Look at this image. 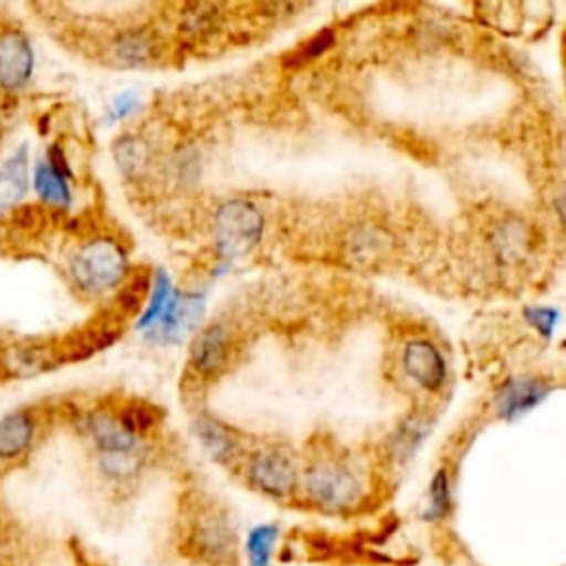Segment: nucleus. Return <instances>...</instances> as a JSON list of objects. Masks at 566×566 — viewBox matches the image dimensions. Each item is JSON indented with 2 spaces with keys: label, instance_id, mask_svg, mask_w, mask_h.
<instances>
[{
  "label": "nucleus",
  "instance_id": "nucleus-1",
  "mask_svg": "<svg viewBox=\"0 0 566 566\" xmlns=\"http://www.w3.org/2000/svg\"><path fill=\"white\" fill-rule=\"evenodd\" d=\"M263 228V214L252 201L239 197L223 201L212 217L217 259L228 263L245 254L259 243Z\"/></svg>",
  "mask_w": 566,
  "mask_h": 566
},
{
  "label": "nucleus",
  "instance_id": "nucleus-2",
  "mask_svg": "<svg viewBox=\"0 0 566 566\" xmlns=\"http://www.w3.org/2000/svg\"><path fill=\"white\" fill-rule=\"evenodd\" d=\"M126 252L113 239H93L71 259V279L86 294H102L126 279Z\"/></svg>",
  "mask_w": 566,
  "mask_h": 566
},
{
  "label": "nucleus",
  "instance_id": "nucleus-3",
  "mask_svg": "<svg viewBox=\"0 0 566 566\" xmlns=\"http://www.w3.org/2000/svg\"><path fill=\"white\" fill-rule=\"evenodd\" d=\"M303 489L316 506L332 513L354 509L363 491L356 473L334 460H321L310 464L303 475Z\"/></svg>",
  "mask_w": 566,
  "mask_h": 566
},
{
  "label": "nucleus",
  "instance_id": "nucleus-4",
  "mask_svg": "<svg viewBox=\"0 0 566 566\" xmlns=\"http://www.w3.org/2000/svg\"><path fill=\"white\" fill-rule=\"evenodd\" d=\"M245 475H248V482L256 491H261L263 495H270V497H279V500L292 495L296 489V480H298L294 462L276 449L254 451L248 458Z\"/></svg>",
  "mask_w": 566,
  "mask_h": 566
},
{
  "label": "nucleus",
  "instance_id": "nucleus-5",
  "mask_svg": "<svg viewBox=\"0 0 566 566\" xmlns=\"http://www.w3.org/2000/svg\"><path fill=\"white\" fill-rule=\"evenodd\" d=\"M206 310V296L201 292H175L164 316L150 329L153 336L161 343H179L190 336Z\"/></svg>",
  "mask_w": 566,
  "mask_h": 566
},
{
  "label": "nucleus",
  "instance_id": "nucleus-6",
  "mask_svg": "<svg viewBox=\"0 0 566 566\" xmlns=\"http://www.w3.org/2000/svg\"><path fill=\"white\" fill-rule=\"evenodd\" d=\"M35 66V55L29 38L22 31L9 29L0 33V91L15 93L27 86Z\"/></svg>",
  "mask_w": 566,
  "mask_h": 566
},
{
  "label": "nucleus",
  "instance_id": "nucleus-7",
  "mask_svg": "<svg viewBox=\"0 0 566 566\" xmlns=\"http://www.w3.org/2000/svg\"><path fill=\"white\" fill-rule=\"evenodd\" d=\"M192 551L208 562H226L234 555V528L223 513L206 511L197 517L190 533Z\"/></svg>",
  "mask_w": 566,
  "mask_h": 566
},
{
  "label": "nucleus",
  "instance_id": "nucleus-8",
  "mask_svg": "<svg viewBox=\"0 0 566 566\" xmlns=\"http://www.w3.org/2000/svg\"><path fill=\"white\" fill-rule=\"evenodd\" d=\"M402 369L424 391H438L447 380V360L427 338H416L405 345Z\"/></svg>",
  "mask_w": 566,
  "mask_h": 566
},
{
  "label": "nucleus",
  "instance_id": "nucleus-9",
  "mask_svg": "<svg viewBox=\"0 0 566 566\" xmlns=\"http://www.w3.org/2000/svg\"><path fill=\"white\" fill-rule=\"evenodd\" d=\"M71 168L60 146H51L46 157H42L33 170V186L38 197L55 208H66L71 203Z\"/></svg>",
  "mask_w": 566,
  "mask_h": 566
},
{
  "label": "nucleus",
  "instance_id": "nucleus-10",
  "mask_svg": "<svg viewBox=\"0 0 566 566\" xmlns=\"http://www.w3.org/2000/svg\"><path fill=\"white\" fill-rule=\"evenodd\" d=\"M232 332L226 323H212L203 327L190 345V365L199 376L219 374L230 360Z\"/></svg>",
  "mask_w": 566,
  "mask_h": 566
},
{
  "label": "nucleus",
  "instance_id": "nucleus-11",
  "mask_svg": "<svg viewBox=\"0 0 566 566\" xmlns=\"http://www.w3.org/2000/svg\"><path fill=\"white\" fill-rule=\"evenodd\" d=\"M106 55L115 66L139 69L148 66L159 55L157 35L144 27H130L115 33L106 44Z\"/></svg>",
  "mask_w": 566,
  "mask_h": 566
},
{
  "label": "nucleus",
  "instance_id": "nucleus-12",
  "mask_svg": "<svg viewBox=\"0 0 566 566\" xmlns=\"http://www.w3.org/2000/svg\"><path fill=\"white\" fill-rule=\"evenodd\" d=\"M551 391V385L537 376L509 378L495 391V411L504 420H515L537 407Z\"/></svg>",
  "mask_w": 566,
  "mask_h": 566
},
{
  "label": "nucleus",
  "instance_id": "nucleus-13",
  "mask_svg": "<svg viewBox=\"0 0 566 566\" xmlns=\"http://www.w3.org/2000/svg\"><path fill=\"white\" fill-rule=\"evenodd\" d=\"M86 431L93 438V442L99 447L102 453H115V451H137L139 442L137 436L130 433L117 416L97 411L86 418Z\"/></svg>",
  "mask_w": 566,
  "mask_h": 566
},
{
  "label": "nucleus",
  "instance_id": "nucleus-14",
  "mask_svg": "<svg viewBox=\"0 0 566 566\" xmlns=\"http://www.w3.org/2000/svg\"><path fill=\"white\" fill-rule=\"evenodd\" d=\"M57 363V352H53L49 345L40 343H20L11 345L2 354V367L9 376H33L42 374Z\"/></svg>",
  "mask_w": 566,
  "mask_h": 566
},
{
  "label": "nucleus",
  "instance_id": "nucleus-15",
  "mask_svg": "<svg viewBox=\"0 0 566 566\" xmlns=\"http://www.w3.org/2000/svg\"><path fill=\"white\" fill-rule=\"evenodd\" d=\"M192 431L203 447V451L214 460V462H230L239 453V440L237 436L217 418L212 416H199L192 422Z\"/></svg>",
  "mask_w": 566,
  "mask_h": 566
},
{
  "label": "nucleus",
  "instance_id": "nucleus-16",
  "mask_svg": "<svg viewBox=\"0 0 566 566\" xmlns=\"http://www.w3.org/2000/svg\"><path fill=\"white\" fill-rule=\"evenodd\" d=\"M35 436V420L31 411L18 409L0 418V460L22 455Z\"/></svg>",
  "mask_w": 566,
  "mask_h": 566
},
{
  "label": "nucleus",
  "instance_id": "nucleus-17",
  "mask_svg": "<svg viewBox=\"0 0 566 566\" xmlns=\"http://www.w3.org/2000/svg\"><path fill=\"white\" fill-rule=\"evenodd\" d=\"M29 150H15L0 166V212L15 208L29 190Z\"/></svg>",
  "mask_w": 566,
  "mask_h": 566
},
{
  "label": "nucleus",
  "instance_id": "nucleus-18",
  "mask_svg": "<svg viewBox=\"0 0 566 566\" xmlns=\"http://www.w3.org/2000/svg\"><path fill=\"white\" fill-rule=\"evenodd\" d=\"M113 157L122 175L128 179H142L150 166V150L144 139L135 135H124L113 144Z\"/></svg>",
  "mask_w": 566,
  "mask_h": 566
},
{
  "label": "nucleus",
  "instance_id": "nucleus-19",
  "mask_svg": "<svg viewBox=\"0 0 566 566\" xmlns=\"http://www.w3.org/2000/svg\"><path fill=\"white\" fill-rule=\"evenodd\" d=\"M221 20V7L217 4H186L179 11V29L195 40H203L217 33Z\"/></svg>",
  "mask_w": 566,
  "mask_h": 566
},
{
  "label": "nucleus",
  "instance_id": "nucleus-20",
  "mask_svg": "<svg viewBox=\"0 0 566 566\" xmlns=\"http://www.w3.org/2000/svg\"><path fill=\"white\" fill-rule=\"evenodd\" d=\"M150 283L153 285L148 290V305H146L144 314L137 321L139 329H153L159 323V318L164 316V312H166V307H168V303H170V298L175 294L172 283H170V279H168V274L164 270H159L155 281H150Z\"/></svg>",
  "mask_w": 566,
  "mask_h": 566
},
{
  "label": "nucleus",
  "instance_id": "nucleus-21",
  "mask_svg": "<svg viewBox=\"0 0 566 566\" xmlns=\"http://www.w3.org/2000/svg\"><path fill=\"white\" fill-rule=\"evenodd\" d=\"M276 539H279V526L276 524L254 526L245 537L248 566H270Z\"/></svg>",
  "mask_w": 566,
  "mask_h": 566
},
{
  "label": "nucleus",
  "instance_id": "nucleus-22",
  "mask_svg": "<svg viewBox=\"0 0 566 566\" xmlns=\"http://www.w3.org/2000/svg\"><path fill=\"white\" fill-rule=\"evenodd\" d=\"M387 243H389V239L382 234V230L367 226V228L354 230L347 250L352 252V256L356 261L371 263L387 250Z\"/></svg>",
  "mask_w": 566,
  "mask_h": 566
},
{
  "label": "nucleus",
  "instance_id": "nucleus-23",
  "mask_svg": "<svg viewBox=\"0 0 566 566\" xmlns=\"http://www.w3.org/2000/svg\"><path fill=\"white\" fill-rule=\"evenodd\" d=\"M429 422L424 418H409L405 424H400V429L396 431L394 440H391V453L398 460H407L411 458V453L420 447L422 438L429 431Z\"/></svg>",
  "mask_w": 566,
  "mask_h": 566
},
{
  "label": "nucleus",
  "instance_id": "nucleus-24",
  "mask_svg": "<svg viewBox=\"0 0 566 566\" xmlns=\"http://www.w3.org/2000/svg\"><path fill=\"white\" fill-rule=\"evenodd\" d=\"M451 506V489H449V475L444 469H440L431 484H429V509L422 513L424 520H440L449 513Z\"/></svg>",
  "mask_w": 566,
  "mask_h": 566
},
{
  "label": "nucleus",
  "instance_id": "nucleus-25",
  "mask_svg": "<svg viewBox=\"0 0 566 566\" xmlns=\"http://www.w3.org/2000/svg\"><path fill=\"white\" fill-rule=\"evenodd\" d=\"M142 464V458L137 451H115V453H102L99 467L102 471L113 480H126L137 473Z\"/></svg>",
  "mask_w": 566,
  "mask_h": 566
},
{
  "label": "nucleus",
  "instance_id": "nucleus-26",
  "mask_svg": "<svg viewBox=\"0 0 566 566\" xmlns=\"http://www.w3.org/2000/svg\"><path fill=\"white\" fill-rule=\"evenodd\" d=\"M117 418L135 436L146 433V431H150L157 424V411L150 405H144V402L126 405L124 411Z\"/></svg>",
  "mask_w": 566,
  "mask_h": 566
},
{
  "label": "nucleus",
  "instance_id": "nucleus-27",
  "mask_svg": "<svg viewBox=\"0 0 566 566\" xmlns=\"http://www.w3.org/2000/svg\"><path fill=\"white\" fill-rule=\"evenodd\" d=\"M334 44V31H321V33H314L296 53H294V62H310L318 55H323L329 46Z\"/></svg>",
  "mask_w": 566,
  "mask_h": 566
},
{
  "label": "nucleus",
  "instance_id": "nucleus-28",
  "mask_svg": "<svg viewBox=\"0 0 566 566\" xmlns=\"http://www.w3.org/2000/svg\"><path fill=\"white\" fill-rule=\"evenodd\" d=\"M557 318H559V314H557V310H553V307H531V310H526V321H528L544 338H551V334H553V329H555V325H557Z\"/></svg>",
  "mask_w": 566,
  "mask_h": 566
},
{
  "label": "nucleus",
  "instance_id": "nucleus-29",
  "mask_svg": "<svg viewBox=\"0 0 566 566\" xmlns=\"http://www.w3.org/2000/svg\"><path fill=\"white\" fill-rule=\"evenodd\" d=\"M139 108V95L137 93H124L119 95L113 106H111V117L113 119H126L130 113Z\"/></svg>",
  "mask_w": 566,
  "mask_h": 566
}]
</instances>
